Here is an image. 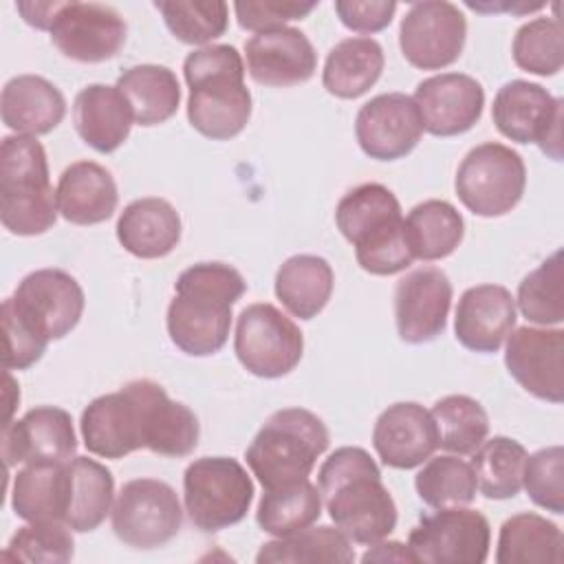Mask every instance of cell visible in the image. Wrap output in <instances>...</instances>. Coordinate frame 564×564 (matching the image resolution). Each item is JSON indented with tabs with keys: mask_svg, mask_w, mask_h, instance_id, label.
I'll list each match as a JSON object with an SVG mask.
<instances>
[{
	"mask_svg": "<svg viewBox=\"0 0 564 564\" xmlns=\"http://www.w3.org/2000/svg\"><path fill=\"white\" fill-rule=\"evenodd\" d=\"M317 489L335 527L355 544H375L397 527V505L364 447L335 449L319 467Z\"/></svg>",
	"mask_w": 564,
	"mask_h": 564,
	"instance_id": "obj_1",
	"label": "cell"
},
{
	"mask_svg": "<svg viewBox=\"0 0 564 564\" xmlns=\"http://www.w3.org/2000/svg\"><path fill=\"white\" fill-rule=\"evenodd\" d=\"M247 291L238 269L225 262H198L174 282L167 306V335L172 344L192 357L218 352L229 337L231 306Z\"/></svg>",
	"mask_w": 564,
	"mask_h": 564,
	"instance_id": "obj_2",
	"label": "cell"
},
{
	"mask_svg": "<svg viewBox=\"0 0 564 564\" xmlns=\"http://www.w3.org/2000/svg\"><path fill=\"white\" fill-rule=\"evenodd\" d=\"M187 119L212 141L240 134L251 117V93L245 86V62L231 44H207L183 62Z\"/></svg>",
	"mask_w": 564,
	"mask_h": 564,
	"instance_id": "obj_3",
	"label": "cell"
},
{
	"mask_svg": "<svg viewBox=\"0 0 564 564\" xmlns=\"http://www.w3.org/2000/svg\"><path fill=\"white\" fill-rule=\"evenodd\" d=\"M341 236L355 247L357 264L372 275H394L414 262L397 196L381 183H364L335 209Z\"/></svg>",
	"mask_w": 564,
	"mask_h": 564,
	"instance_id": "obj_4",
	"label": "cell"
},
{
	"mask_svg": "<svg viewBox=\"0 0 564 564\" xmlns=\"http://www.w3.org/2000/svg\"><path fill=\"white\" fill-rule=\"evenodd\" d=\"M0 220L13 236H40L57 220L46 152L35 137L9 134L0 143Z\"/></svg>",
	"mask_w": 564,
	"mask_h": 564,
	"instance_id": "obj_5",
	"label": "cell"
},
{
	"mask_svg": "<svg viewBox=\"0 0 564 564\" xmlns=\"http://www.w3.org/2000/svg\"><path fill=\"white\" fill-rule=\"evenodd\" d=\"M326 423L304 408L273 412L245 452L247 465L264 489L308 478L328 449Z\"/></svg>",
	"mask_w": 564,
	"mask_h": 564,
	"instance_id": "obj_6",
	"label": "cell"
},
{
	"mask_svg": "<svg viewBox=\"0 0 564 564\" xmlns=\"http://www.w3.org/2000/svg\"><path fill=\"white\" fill-rule=\"evenodd\" d=\"M183 500L192 524L205 533L238 524L253 500L247 469L229 456H203L183 474Z\"/></svg>",
	"mask_w": 564,
	"mask_h": 564,
	"instance_id": "obj_7",
	"label": "cell"
},
{
	"mask_svg": "<svg viewBox=\"0 0 564 564\" xmlns=\"http://www.w3.org/2000/svg\"><path fill=\"white\" fill-rule=\"evenodd\" d=\"M454 187L471 214L482 218L505 216L524 194L527 167L516 150L487 141L465 154L456 170Z\"/></svg>",
	"mask_w": 564,
	"mask_h": 564,
	"instance_id": "obj_8",
	"label": "cell"
},
{
	"mask_svg": "<svg viewBox=\"0 0 564 564\" xmlns=\"http://www.w3.org/2000/svg\"><path fill=\"white\" fill-rule=\"evenodd\" d=\"M234 350L242 368L262 379L289 375L302 359L304 337L297 324L269 302L240 311Z\"/></svg>",
	"mask_w": 564,
	"mask_h": 564,
	"instance_id": "obj_9",
	"label": "cell"
},
{
	"mask_svg": "<svg viewBox=\"0 0 564 564\" xmlns=\"http://www.w3.org/2000/svg\"><path fill=\"white\" fill-rule=\"evenodd\" d=\"M405 546L412 560L423 564H482L491 546V527L476 509L443 507L421 516Z\"/></svg>",
	"mask_w": 564,
	"mask_h": 564,
	"instance_id": "obj_10",
	"label": "cell"
},
{
	"mask_svg": "<svg viewBox=\"0 0 564 564\" xmlns=\"http://www.w3.org/2000/svg\"><path fill=\"white\" fill-rule=\"evenodd\" d=\"M181 524L176 491L156 478L128 480L112 505V531L132 549H159L181 531Z\"/></svg>",
	"mask_w": 564,
	"mask_h": 564,
	"instance_id": "obj_11",
	"label": "cell"
},
{
	"mask_svg": "<svg viewBox=\"0 0 564 564\" xmlns=\"http://www.w3.org/2000/svg\"><path fill=\"white\" fill-rule=\"evenodd\" d=\"M562 106L564 101L544 86L513 79L496 93L491 119L502 137L516 143H538L553 161H562Z\"/></svg>",
	"mask_w": 564,
	"mask_h": 564,
	"instance_id": "obj_12",
	"label": "cell"
},
{
	"mask_svg": "<svg viewBox=\"0 0 564 564\" xmlns=\"http://www.w3.org/2000/svg\"><path fill=\"white\" fill-rule=\"evenodd\" d=\"M11 311L44 341L66 337L82 319L84 291L62 269H37L24 275L11 297Z\"/></svg>",
	"mask_w": 564,
	"mask_h": 564,
	"instance_id": "obj_13",
	"label": "cell"
},
{
	"mask_svg": "<svg viewBox=\"0 0 564 564\" xmlns=\"http://www.w3.org/2000/svg\"><path fill=\"white\" fill-rule=\"evenodd\" d=\"M51 42L68 59L97 64L112 59L126 44L121 13L101 2H57L51 15Z\"/></svg>",
	"mask_w": 564,
	"mask_h": 564,
	"instance_id": "obj_14",
	"label": "cell"
},
{
	"mask_svg": "<svg viewBox=\"0 0 564 564\" xmlns=\"http://www.w3.org/2000/svg\"><path fill=\"white\" fill-rule=\"evenodd\" d=\"M467 40L463 11L445 0L414 2L401 20L399 46L403 57L421 70H438L454 64Z\"/></svg>",
	"mask_w": 564,
	"mask_h": 564,
	"instance_id": "obj_15",
	"label": "cell"
},
{
	"mask_svg": "<svg viewBox=\"0 0 564 564\" xmlns=\"http://www.w3.org/2000/svg\"><path fill=\"white\" fill-rule=\"evenodd\" d=\"M79 430L86 449L101 458L117 460L143 449L141 379L93 399L82 412Z\"/></svg>",
	"mask_w": 564,
	"mask_h": 564,
	"instance_id": "obj_16",
	"label": "cell"
},
{
	"mask_svg": "<svg viewBox=\"0 0 564 564\" xmlns=\"http://www.w3.org/2000/svg\"><path fill=\"white\" fill-rule=\"evenodd\" d=\"M505 366L533 397L564 401V330L520 326L507 335Z\"/></svg>",
	"mask_w": 564,
	"mask_h": 564,
	"instance_id": "obj_17",
	"label": "cell"
},
{
	"mask_svg": "<svg viewBox=\"0 0 564 564\" xmlns=\"http://www.w3.org/2000/svg\"><path fill=\"white\" fill-rule=\"evenodd\" d=\"M423 134V121L412 97L383 93L366 101L355 117V137L364 154L377 161L408 156Z\"/></svg>",
	"mask_w": 564,
	"mask_h": 564,
	"instance_id": "obj_18",
	"label": "cell"
},
{
	"mask_svg": "<svg viewBox=\"0 0 564 564\" xmlns=\"http://www.w3.org/2000/svg\"><path fill=\"white\" fill-rule=\"evenodd\" d=\"M452 306V282L436 267H421L394 286V322L405 344H427L447 326Z\"/></svg>",
	"mask_w": 564,
	"mask_h": 564,
	"instance_id": "obj_19",
	"label": "cell"
},
{
	"mask_svg": "<svg viewBox=\"0 0 564 564\" xmlns=\"http://www.w3.org/2000/svg\"><path fill=\"white\" fill-rule=\"evenodd\" d=\"M75 452V427L64 408L37 405L22 419L4 423L2 458L7 467L18 463H68Z\"/></svg>",
	"mask_w": 564,
	"mask_h": 564,
	"instance_id": "obj_20",
	"label": "cell"
},
{
	"mask_svg": "<svg viewBox=\"0 0 564 564\" xmlns=\"http://www.w3.org/2000/svg\"><path fill=\"white\" fill-rule=\"evenodd\" d=\"M423 130L434 137H456L471 130L485 106L480 82L465 73H438L414 90Z\"/></svg>",
	"mask_w": 564,
	"mask_h": 564,
	"instance_id": "obj_21",
	"label": "cell"
},
{
	"mask_svg": "<svg viewBox=\"0 0 564 564\" xmlns=\"http://www.w3.org/2000/svg\"><path fill=\"white\" fill-rule=\"evenodd\" d=\"M245 57L249 77L262 86H297L317 70V53L295 26L258 31L245 42Z\"/></svg>",
	"mask_w": 564,
	"mask_h": 564,
	"instance_id": "obj_22",
	"label": "cell"
},
{
	"mask_svg": "<svg viewBox=\"0 0 564 564\" xmlns=\"http://www.w3.org/2000/svg\"><path fill=\"white\" fill-rule=\"evenodd\" d=\"M372 447L381 463L392 469H414L438 447L432 414L414 401L388 405L372 427Z\"/></svg>",
	"mask_w": 564,
	"mask_h": 564,
	"instance_id": "obj_23",
	"label": "cell"
},
{
	"mask_svg": "<svg viewBox=\"0 0 564 564\" xmlns=\"http://www.w3.org/2000/svg\"><path fill=\"white\" fill-rule=\"evenodd\" d=\"M516 326V300L502 284L469 286L456 306L454 333L474 352H496Z\"/></svg>",
	"mask_w": 564,
	"mask_h": 564,
	"instance_id": "obj_24",
	"label": "cell"
},
{
	"mask_svg": "<svg viewBox=\"0 0 564 564\" xmlns=\"http://www.w3.org/2000/svg\"><path fill=\"white\" fill-rule=\"evenodd\" d=\"M73 123L86 145L110 154L130 137L134 115L117 86L90 84L75 95Z\"/></svg>",
	"mask_w": 564,
	"mask_h": 564,
	"instance_id": "obj_25",
	"label": "cell"
},
{
	"mask_svg": "<svg viewBox=\"0 0 564 564\" xmlns=\"http://www.w3.org/2000/svg\"><path fill=\"white\" fill-rule=\"evenodd\" d=\"M143 386V449L159 456H189L200 436L196 414L181 401L167 397L156 381L141 379Z\"/></svg>",
	"mask_w": 564,
	"mask_h": 564,
	"instance_id": "obj_26",
	"label": "cell"
},
{
	"mask_svg": "<svg viewBox=\"0 0 564 564\" xmlns=\"http://www.w3.org/2000/svg\"><path fill=\"white\" fill-rule=\"evenodd\" d=\"M2 123L26 137L48 134L66 115L62 90L40 75L11 77L0 97Z\"/></svg>",
	"mask_w": 564,
	"mask_h": 564,
	"instance_id": "obj_27",
	"label": "cell"
},
{
	"mask_svg": "<svg viewBox=\"0 0 564 564\" xmlns=\"http://www.w3.org/2000/svg\"><path fill=\"white\" fill-rule=\"evenodd\" d=\"M57 212L73 225H97L117 209V183L112 174L95 161L70 163L57 181Z\"/></svg>",
	"mask_w": 564,
	"mask_h": 564,
	"instance_id": "obj_28",
	"label": "cell"
},
{
	"mask_svg": "<svg viewBox=\"0 0 564 564\" xmlns=\"http://www.w3.org/2000/svg\"><path fill=\"white\" fill-rule=\"evenodd\" d=\"M117 240L134 258H163L181 240V216L165 198H137L123 207L117 220Z\"/></svg>",
	"mask_w": 564,
	"mask_h": 564,
	"instance_id": "obj_29",
	"label": "cell"
},
{
	"mask_svg": "<svg viewBox=\"0 0 564 564\" xmlns=\"http://www.w3.org/2000/svg\"><path fill=\"white\" fill-rule=\"evenodd\" d=\"M335 273L328 260L313 253L286 258L275 273V295L282 306L300 317L313 319L333 295Z\"/></svg>",
	"mask_w": 564,
	"mask_h": 564,
	"instance_id": "obj_30",
	"label": "cell"
},
{
	"mask_svg": "<svg viewBox=\"0 0 564 564\" xmlns=\"http://www.w3.org/2000/svg\"><path fill=\"white\" fill-rule=\"evenodd\" d=\"M383 48L377 40L346 37L328 51L322 84L339 99H357L377 84L383 73Z\"/></svg>",
	"mask_w": 564,
	"mask_h": 564,
	"instance_id": "obj_31",
	"label": "cell"
},
{
	"mask_svg": "<svg viewBox=\"0 0 564 564\" xmlns=\"http://www.w3.org/2000/svg\"><path fill=\"white\" fill-rule=\"evenodd\" d=\"M68 505L66 463H29L18 469L11 487V507L26 522H64Z\"/></svg>",
	"mask_w": 564,
	"mask_h": 564,
	"instance_id": "obj_32",
	"label": "cell"
},
{
	"mask_svg": "<svg viewBox=\"0 0 564 564\" xmlns=\"http://www.w3.org/2000/svg\"><path fill=\"white\" fill-rule=\"evenodd\" d=\"M68 469V505L64 522L77 531H95L112 511L115 478L106 465L88 456H75L66 463Z\"/></svg>",
	"mask_w": 564,
	"mask_h": 564,
	"instance_id": "obj_33",
	"label": "cell"
},
{
	"mask_svg": "<svg viewBox=\"0 0 564 564\" xmlns=\"http://www.w3.org/2000/svg\"><path fill=\"white\" fill-rule=\"evenodd\" d=\"M117 88L128 99L134 123L159 126L165 123L181 104V86L167 66L137 64L117 77Z\"/></svg>",
	"mask_w": 564,
	"mask_h": 564,
	"instance_id": "obj_34",
	"label": "cell"
},
{
	"mask_svg": "<svg viewBox=\"0 0 564 564\" xmlns=\"http://www.w3.org/2000/svg\"><path fill=\"white\" fill-rule=\"evenodd\" d=\"M403 220L414 260H443L458 249L465 236V220L447 200H423L414 205Z\"/></svg>",
	"mask_w": 564,
	"mask_h": 564,
	"instance_id": "obj_35",
	"label": "cell"
},
{
	"mask_svg": "<svg viewBox=\"0 0 564 564\" xmlns=\"http://www.w3.org/2000/svg\"><path fill=\"white\" fill-rule=\"evenodd\" d=\"M562 531L540 513L522 511L502 522L496 549L498 564L562 562Z\"/></svg>",
	"mask_w": 564,
	"mask_h": 564,
	"instance_id": "obj_36",
	"label": "cell"
},
{
	"mask_svg": "<svg viewBox=\"0 0 564 564\" xmlns=\"http://www.w3.org/2000/svg\"><path fill=\"white\" fill-rule=\"evenodd\" d=\"M322 516V494L317 485L302 478L291 485L264 489L256 520L262 531L273 538H284L311 527Z\"/></svg>",
	"mask_w": 564,
	"mask_h": 564,
	"instance_id": "obj_37",
	"label": "cell"
},
{
	"mask_svg": "<svg viewBox=\"0 0 564 564\" xmlns=\"http://www.w3.org/2000/svg\"><path fill=\"white\" fill-rule=\"evenodd\" d=\"M355 560V549L350 540L337 527H306L291 535L271 540L260 546L256 562H284V564H317V562H335L350 564Z\"/></svg>",
	"mask_w": 564,
	"mask_h": 564,
	"instance_id": "obj_38",
	"label": "cell"
},
{
	"mask_svg": "<svg viewBox=\"0 0 564 564\" xmlns=\"http://www.w3.org/2000/svg\"><path fill=\"white\" fill-rule=\"evenodd\" d=\"M522 443L509 436H494L485 441L471 458L478 491L489 500H507L520 494L527 463Z\"/></svg>",
	"mask_w": 564,
	"mask_h": 564,
	"instance_id": "obj_39",
	"label": "cell"
},
{
	"mask_svg": "<svg viewBox=\"0 0 564 564\" xmlns=\"http://www.w3.org/2000/svg\"><path fill=\"white\" fill-rule=\"evenodd\" d=\"M430 414L438 432V447L445 452L458 456L474 454L487 441L489 416L485 408L467 394H447L438 399Z\"/></svg>",
	"mask_w": 564,
	"mask_h": 564,
	"instance_id": "obj_40",
	"label": "cell"
},
{
	"mask_svg": "<svg viewBox=\"0 0 564 564\" xmlns=\"http://www.w3.org/2000/svg\"><path fill=\"white\" fill-rule=\"evenodd\" d=\"M414 487L419 498L434 509L465 507L478 491L471 465L452 454L430 458L416 474Z\"/></svg>",
	"mask_w": 564,
	"mask_h": 564,
	"instance_id": "obj_41",
	"label": "cell"
},
{
	"mask_svg": "<svg viewBox=\"0 0 564 564\" xmlns=\"http://www.w3.org/2000/svg\"><path fill=\"white\" fill-rule=\"evenodd\" d=\"M562 249L553 251L518 286L520 313L540 326H560L564 319Z\"/></svg>",
	"mask_w": 564,
	"mask_h": 564,
	"instance_id": "obj_42",
	"label": "cell"
},
{
	"mask_svg": "<svg viewBox=\"0 0 564 564\" xmlns=\"http://www.w3.org/2000/svg\"><path fill=\"white\" fill-rule=\"evenodd\" d=\"M154 7L183 44H207L229 26V7L223 0H156Z\"/></svg>",
	"mask_w": 564,
	"mask_h": 564,
	"instance_id": "obj_43",
	"label": "cell"
},
{
	"mask_svg": "<svg viewBox=\"0 0 564 564\" xmlns=\"http://www.w3.org/2000/svg\"><path fill=\"white\" fill-rule=\"evenodd\" d=\"M513 62L518 68L551 77L562 70L564 64V44H562V24L553 18H535L522 24L513 37Z\"/></svg>",
	"mask_w": 564,
	"mask_h": 564,
	"instance_id": "obj_44",
	"label": "cell"
},
{
	"mask_svg": "<svg viewBox=\"0 0 564 564\" xmlns=\"http://www.w3.org/2000/svg\"><path fill=\"white\" fill-rule=\"evenodd\" d=\"M70 527L59 520H37L20 527L9 540L2 560L66 564L75 555Z\"/></svg>",
	"mask_w": 564,
	"mask_h": 564,
	"instance_id": "obj_45",
	"label": "cell"
},
{
	"mask_svg": "<svg viewBox=\"0 0 564 564\" xmlns=\"http://www.w3.org/2000/svg\"><path fill=\"white\" fill-rule=\"evenodd\" d=\"M522 487L533 505L551 511L564 513V449L562 445L542 447L527 456Z\"/></svg>",
	"mask_w": 564,
	"mask_h": 564,
	"instance_id": "obj_46",
	"label": "cell"
},
{
	"mask_svg": "<svg viewBox=\"0 0 564 564\" xmlns=\"http://www.w3.org/2000/svg\"><path fill=\"white\" fill-rule=\"evenodd\" d=\"M317 2H300V0H240L234 2V11L238 24L247 31H267L286 26L291 20L306 18Z\"/></svg>",
	"mask_w": 564,
	"mask_h": 564,
	"instance_id": "obj_47",
	"label": "cell"
},
{
	"mask_svg": "<svg viewBox=\"0 0 564 564\" xmlns=\"http://www.w3.org/2000/svg\"><path fill=\"white\" fill-rule=\"evenodd\" d=\"M2 328H4V368L26 370L42 359L48 341L37 337L7 302H2Z\"/></svg>",
	"mask_w": 564,
	"mask_h": 564,
	"instance_id": "obj_48",
	"label": "cell"
},
{
	"mask_svg": "<svg viewBox=\"0 0 564 564\" xmlns=\"http://www.w3.org/2000/svg\"><path fill=\"white\" fill-rule=\"evenodd\" d=\"M335 11L341 24L355 33H377L392 22L397 11V2L388 0H372V2H357V0H337Z\"/></svg>",
	"mask_w": 564,
	"mask_h": 564,
	"instance_id": "obj_49",
	"label": "cell"
},
{
	"mask_svg": "<svg viewBox=\"0 0 564 564\" xmlns=\"http://www.w3.org/2000/svg\"><path fill=\"white\" fill-rule=\"evenodd\" d=\"M372 549H368L364 555H361V562L368 564V562H414L408 546L401 544V542H375L370 544Z\"/></svg>",
	"mask_w": 564,
	"mask_h": 564,
	"instance_id": "obj_50",
	"label": "cell"
},
{
	"mask_svg": "<svg viewBox=\"0 0 564 564\" xmlns=\"http://www.w3.org/2000/svg\"><path fill=\"white\" fill-rule=\"evenodd\" d=\"M467 7H469V9H474V11H511V13H522V11H538V9H542V7H544V2H535V4H518V7H513V2H511V4H500V7H496V4L467 2Z\"/></svg>",
	"mask_w": 564,
	"mask_h": 564,
	"instance_id": "obj_51",
	"label": "cell"
}]
</instances>
